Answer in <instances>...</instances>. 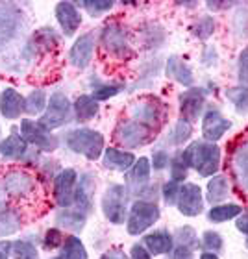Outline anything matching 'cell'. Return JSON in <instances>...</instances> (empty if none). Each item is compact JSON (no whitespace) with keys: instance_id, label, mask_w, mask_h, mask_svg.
<instances>
[{"instance_id":"6da1fadb","label":"cell","mask_w":248,"mask_h":259,"mask_svg":"<svg viewBox=\"0 0 248 259\" xmlns=\"http://www.w3.org/2000/svg\"><path fill=\"white\" fill-rule=\"evenodd\" d=\"M189 168H194L200 176H213L221 167V148L215 143L194 141L182 152Z\"/></svg>"},{"instance_id":"7a4b0ae2","label":"cell","mask_w":248,"mask_h":259,"mask_svg":"<svg viewBox=\"0 0 248 259\" xmlns=\"http://www.w3.org/2000/svg\"><path fill=\"white\" fill-rule=\"evenodd\" d=\"M63 141H65V146L70 152H74L78 156H84L89 161L100 159L104 150H106V146H104V141H106L104 135L98 130L86 128V126L69 130Z\"/></svg>"},{"instance_id":"3957f363","label":"cell","mask_w":248,"mask_h":259,"mask_svg":"<svg viewBox=\"0 0 248 259\" xmlns=\"http://www.w3.org/2000/svg\"><path fill=\"white\" fill-rule=\"evenodd\" d=\"M26 28V17L13 2H0V54L21 37Z\"/></svg>"},{"instance_id":"277c9868","label":"cell","mask_w":248,"mask_h":259,"mask_svg":"<svg viewBox=\"0 0 248 259\" xmlns=\"http://www.w3.org/2000/svg\"><path fill=\"white\" fill-rule=\"evenodd\" d=\"M74 117V109H72V104H70L69 97L61 91L50 93L49 104H47V109L45 113L37 119V122L43 128H47L49 132H56V130L63 128L72 120Z\"/></svg>"},{"instance_id":"5b68a950","label":"cell","mask_w":248,"mask_h":259,"mask_svg":"<svg viewBox=\"0 0 248 259\" xmlns=\"http://www.w3.org/2000/svg\"><path fill=\"white\" fill-rule=\"evenodd\" d=\"M128 187L122 184H111L102 194V213L106 221L119 226L128 219Z\"/></svg>"},{"instance_id":"8992f818","label":"cell","mask_w":248,"mask_h":259,"mask_svg":"<svg viewBox=\"0 0 248 259\" xmlns=\"http://www.w3.org/2000/svg\"><path fill=\"white\" fill-rule=\"evenodd\" d=\"M159 217H161V211L156 202L135 200L126 219V232L128 235H141L146 230H150L159 221Z\"/></svg>"},{"instance_id":"52a82bcc","label":"cell","mask_w":248,"mask_h":259,"mask_svg":"<svg viewBox=\"0 0 248 259\" xmlns=\"http://www.w3.org/2000/svg\"><path fill=\"white\" fill-rule=\"evenodd\" d=\"M19 134L28 143V146H33L43 152H54L60 146V139L54 135V132H49L47 128L39 124L33 119H21Z\"/></svg>"},{"instance_id":"ba28073f","label":"cell","mask_w":248,"mask_h":259,"mask_svg":"<svg viewBox=\"0 0 248 259\" xmlns=\"http://www.w3.org/2000/svg\"><path fill=\"white\" fill-rule=\"evenodd\" d=\"M152 137H154V130H150L148 126L141 124V122H137V120H134V119L120 122V124L115 128V134H113V139L117 141L120 146L130 148V150L148 145L152 141Z\"/></svg>"},{"instance_id":"9c48e42d","label":"cell","mask_w":248,"mask_h":259,"mask_svg":"<svg viewBox=\"0 0 248 259\" xmlns=\"http://www.w3.org/2000/svg\"><path fill=\"white\" fill-rule=\"evenodd\" d=\"M78 176L74 168H61L52 180V196L60 209H69L74 205V193L78 185Z\"/></svg>"},{"instance_id":"30bf717a","label":"cell","mask_w":248,"mask_h":259,"mask_svg":"<svg viewBox=\"0 0 248 259\" xmlns=\"http://www.w3.org/2000/svg\"><path fill=\"white\" fill-rule=\"evenodd\" d=\"M167 117L165 106L157 98H146L141 100L132 108V119L148 126L150 130H157L163 124V120Z\"/></svg>"},{"instance_id":"8fae6325","label":"cell","mask_w":248,"mask_h":259,"mask_svg":"<svg viewBox=\"0 0 248 259\" xmlns=\"http://www.w3.org/2000/svg\"><path fill=\"white\" fill-rule=\"evenodd\" d=\"M0 187L10 198H28L35 191V178L26 170H10L2 178Z\"/></svg>"},{"instance_id":"7c38bea8","label":"cell","mask_w":248,"mask_h":259,"mask_svg":"<svg viewBox=\"0 0 248 259\" xmlns=\"http://www.w3.org/2000/svg\"><path fill=\"white\" fill-rule=\"evenodd\" d=\"M176 205L182 215L185 217H196L204 209V198H202V189L196 184H184L180 187L178 200Z\"/></svg>"},{"instance_id":"4fadbf2b","label":"cell","mask_w":248,"mask_h":259,"mask_svg":"<svg viewBox=\"0 0 248 259\" xmlns=\"http://www.w3.org/2000/svg\"><path fill=\"white\" fill-rule=\"evenodd\" d=\"M30 156V146L21 137L19 130H11L10 135L0 139V157L8 161H21Z\"/></svg>"},{"instance_id":"5bb4252c","label":"cell","mask_w":248,"mask_h":259,"mask_svg":"<svg viewBox=\"0 0 248 259\" xmlns=\"http://www.w3.org/2000/svg\"><path fill=\"white\" fill-rule=\"evenodd\" d=\"M95 191H97V182H95V176L89 172H84L78 176V185H76V193H74V209L81 211L89 215L93 209V196H95Z\"/></svg>"},{"instance_id":"9a60e30c","label":"cell","mask_w":248,"mask_h":259,"mask_svg":"<svg viewBox=\"0 0 248 259\" xmlns=\"http://www.w3.org/2000/svg\"><path fill=\"white\" fill-rule=\"evenodd\" d=\"M93 52H95V35L91 32L84 33L76 39L74 45L69 50V61L76 69H86L89 67L93 60Z\"/></svg>"},{"instance_id":"2e32d148","label":"cell","mask_w":248,"mask_h":259,"mask_svg":"<svg viewBox=\"0 0 248 259\" xmlns=\"http://www.w3.org/2000/svg\"><path fill=\"white\" fill-rule=\"evenodd\" d=\"M0 115L6 120H19L24 115V97L15 87H4L0 91Z\"/></svg>"},{"instance_id":"e0dca14e","label":"cell","mask_w":248,"mask_h":259,"mask_svg":"<svg viewBox=\"0 0 248 259\" xmlns=\"http://www.w3.org/2000/svg\"><path fill=\"white\" fill-rule=\"evenodd\" d=\"M56 21L60 24L65 37H72L81 24V15L76 4L72 2H60L56 6Z\"/></svg>"},{"instance_id":"ac0fdd59","label":"cell","mask_w":248,"mask_h":259,"mask_svg":"<svg viewBox=\"0 0 248 259\" xmlns=\"http://www.w3.org/2000/svg\"><path fill=\"white\" fill-rule=\"evenodd\" d=\"M230 126H232V122L224 119L221 111L210 109V111H205L204 119H202V135H204V139L208 143H215L226 134Z\"/></svg>"},{"instance_id":"d6986e66","label":"cell","mask_w":248,"mask_h":259,"mask_svg":"<svg viewBox=\"0 0 248 259\" xmlns=\"http://www.w3.org/2000/svg\"><path fill=\"white\" fill-rule=\"evenodd\" d=\"M205 102V93L204 89H189V91L180 95V111H182V119L191 122L196 120L198 115L202 113Z\"/></svg>"},{"instance_id":"ffe728a7","label":"cell","mask_w":248,"mask_h":259,"mask_svg":"<svg viewBox=\"0 0 248 259\" xmlns=\"http://www.w3.org/2000/svg\"><path fill=\"white\" fill-rule=\"evenodd\" d=\"M141 244L148 250V254L154 255H165L174 250V237L167 230H156L152 233H146Z\"/></svg>"},{"instance_id":"44dd1931","label":"cell","mask_w":248,"mask_h":259,"mask_svg":"<svg viewBox=\"0 0 248 259\" xmlns=\"http://www.w3.org/2000/svg\"><path fill=\"white\" fill-rule=\"evenodd\" d=\"M104 167L109 170H117V172H128L130 168L134 167V163L137 161L132 152L117 148V146H109L102 154Z\"/></svg>"},{"instance_id":"7402d4cb","label":"cell","mask_w":248,"mask_h":259,"mask_svg":"<svg viewBox=\"0 0 248 259\" xmlns=\"http://www.w3.org/2000/svg\"><path fill=\"white\" fill-rule=\"evenodd\" d=\"M150 176H152V165L148 157H139L134 163V167L126 172V187H134L137 193L145 189L146 185H150Z\"/></svg>"},{"instance_id":"603a6c76","label":"cell","mask_w":248,"mask_h":259,"mask_svg":"<svg viewBox=\"0 0 248 259\" xmlns=\"http://www.w3.org/2000/svg\"><path fill=\"white\" fill-rule=\"evenodd\" d=\"M102 43L104 49L111 52V54L124 56L128 52V39H126V33L120 26L117 24H111V26H106L102 32Z\"/></svg>"},{"instance_id":"cb8c5ba5","label":"cell","mask_w":248,"mask_h":259,"mask_svg":"<svg viewBox=\"0 0 248 259\" xmlns=\"http://www.w3.org/2000/svg\"><path fill=\"white\" fill-rule=\"evenodd\" d=\"M87 215L81 211L69 207V209H60L56 213V224L61 230H69V232H81V228L86 226Z\"/></svg>"},{"instance_id":"d4e9b609","label":"cell","mask_w":248,"mask_h":259,"mask_svg":"<svg viewBox=\"0 0 248 259\" xmlns=\"http://www.w3.org/2000/svg\"><path fill=\"white\" fill-rule=\"evenodd\" d=\"M47 104H49V93L43 87H37V89H32L24 97V115L28 117H41L47 109Z\"/></svg>"},{"instance_id":"484cf974","label":"cell","mask_w":248,"mask_h":259,"mask_svg":"<svg viewBox=\"0 0 248 259\" xmlns=\"http://www.w3.org/2000/svg\"><path fill=\"white\" fill-rule=\"evenodd\" d=\"M22 217L15 207H2L0 209V239H8L21 232Z\"/></svg>"},{"instance_id":"4316f807","label":"cell","mask_w":248,"mask_h":259,"mask_svg":"<svg viewBox=\"0 0 248 259\" xmlns=\"http://www.w3.org/2000/svg\"><path fill=\"white\" fill-rule=\"evenodd\" d=\"M72 109H74V119L78 122H89L98 115V100H95L91 95H80L76 97Z\"/></svg>"},{"instance_id":"83f0119b","label":"cell","mask_w":248,"mask_h":259,"mask_svg":"<svg viewBox=\"0 0 248 259\" xmlns=\"http://www.w3.org/2000/svg\"><path fill=\"white\" fill-rule=\"evenodd\" d=\"M167 76L171 80H174L176 83H182V85H191L194 81L193 70L189 69L187 63L180 60L178 56H171L167 60Z\"/></svg>"},{"instance_id":"f1b7e54d","label":"cell","mask_w":248,"mask_h":259,"mask_svg":"<svg viewBox=\"0 0 248 259\" xmlns=\"http://www.w3.org/2000/svg\"><path fill=\"white\" fill-rule=\"evenodd\" d=\"M56 43H58V33L49 26L37 30V32L33 33V37L30 39V45L33 47L35 52H37V50H41V52H49Z\"/></svg>"},{"instance_id":"f546056e","label":"cell","mask_w":248,"mask_h":259,"mask_svg":"<svg viewBox=\"0 0 248 259\" xmlns=\"http://www.w3.org/2000/svg\"><path fill=\"white\" fill-rule=\"evenodd\" d=\"M61 255L65 259H89V254L86 250V244L81 243L80 237L76 235H67L61 246Z\"/></svg>"},{"instance_id":"4dcf8cb0","label":"cell","mask_w":248,"mask_h":259,"mask_svg":"<svg viewBox=\"0 0 248 259\" xmlns=\"http://www.w3.org/2000/svg\"><path fill=\"white\" fill-rule=\"evenodd\" d=\"M241 213H243V207H241V205L224 204V205L211 207L210 213H208V219H210L211 222H226V221H232V219H237Z\"/></svg>"},{"instance_id":"1f68e13d","label":"cell","mask_w":248,"mask_h":259,"mask_svg":"<svg viewBox=\"0 0 248 259\" xmlns=\"http://www.w3.org/2000/svg\"><path fill=\"white\" fill-rule=\"evenodd\" d=\"M228 193H230V184H228V180L224 176H213L210 180V184H208V200L211 204L226 200Z\"/></svg>"},{"instance_id":"d6a6232c","label":"cell","mask_w":248,"mask_h":259,"mask_svg":"<svg viewBox=\"0 0 248 259\" xmlns=\"http://www.w3.org/2000/svg\"><path fill=\"white\" fill-rule=\"evenodd\" d=\"M191 135H193V126H191V122L180 119L178 122L173 126L171 134L167 135V143L173 146L184 145V143H187V141L191 139Z\"/></svg>"},{"instance_id":"836d02e7","label":"cell","mask_w":248,"mask_h":259,"mask_svg":"<svg viewBox=\"0 0 248 259\" xmlns=\"http://www.w3.org/2000/svg\"><path fill=\"white\" fill-rule=\"evenodd\" d=\"M11 257L13 259H41L39 257V250L33 243H30L28 239H19L13 241L11 246Z\"/></svg>"},{"instance_id":"e575fe53","label":"cell","mask_w":248,"mask_h":259,"mask_svg":"<svg viewBox=\"0 0 248 259\" xmlns=\"http://www.w3.org/2000/svg\"><path fill=\"white\" fill-rule=\"evenodd\" d=\"M65 237H67V235L63 233V230L54 226V228H49V230L43 233V239H41V241H43V246L47 250H56L63 246Z\"/></svg>"},{"instance_id":"d590c367","label":"cell","mask_w":248,"mask_h":259,"mask_svg":"<svg viewBox=\"0 0 248 259\" xmlns=\"http://www.w3.org/2000/svg\"><path fill=\"white\" fill-rule=\"evenodd\" d=\"M173 237L176 246H189V248H196L198 246V237H196V233H194V230L191 226L180 228L176 235H173Z\"/></svg>"},{"instance_id":"8d00e7d4","label":"cell","mask_w":248,"mask_h":259,"mask_svg":"<svg viewBox=\"0 0 248 259\" xmlns=\"http://www.w3.org/2000/svg\"><path fill=\"white\" fill-rule=\"evenodd\" d=\"M169 167H171V180H174V182H184L185 178H187V163H185V159L182 157V154H176L174 157H171V163H169Z\"/></svg>"},{"instance_id":"74e56055","label":"cell","mask_w":248,"mask_h":259,"mask_svg":"<svg viewBox=\"0 0 248 259\" xmlns=\"http://www.w3.org/2000/svg\"><path fill=\"white\" fill-rule=\"evenodd\" d=\"M122 91V85H115V83H102V85H98L93 89V95L91 97L95 100H109V98L117 97L119 93Z\"/></svg>"},{"instance_id":"f35d334b","label":"cell","mask_w":248,"mask_h":259,"mask_svg":"<svg viewBox=\"0 0 248 259\" xmlns=\"http://www.w3.org/2000/svg\"><path fill=\"white\" fill-rule=\"evenodd\" d=\"M180 187H182V185H180L178 182H174V180H169V182H165V184L161 185V196H163V200H165V204L176 205Z\"/></svg>"},{"instance_id":"ab89813d","label":"cell","mask_w":248,"mask_h":259,"mask_svg":"<svg viewBox=\"0 0 248 259\" xmlns=\"http://www.w3.org/2000/svg\"><path fill=\"white\" fill-rule=\"evenodd\" d=\"M215 30V24H213V19L211 17H202L200 21H196L193 24V33L198 39H208Z\"/></svg>"},{"instance_id":"60d3db41","label":"cell","mask_w":248,"mask_h":259,"mask_svg":"<svg viewBox=\"0 0 248 259\" xmlns=\"http://www.w3.org/2000/svg\"><path fill=\"white\" fill-rule=\"evenodd\" d=\"M81 6H84L91 15L97 17V15H100V13H106V11L111 10V8H113V2H111V0H84Z\"/></svg>"},{"instance_id":"b9f144b4","label":"cell","mask_w":248,"mask_h":259,"mask_svg":"<svg viewBox=\"0 0 248 259\" xmlns=\"http://www.w3.org/2000/svg\"><path fill=\"white\" fill-rule=\"evenodd\" d=\"M228 97L235 104V108L239 109V113H243L248 109V91L243 87H237V89H230L228 91Z\"/></svg>"},{"instance_id":"7bdbcfd3","label":"cell","mask_w":248,"mask_h":259,"mask_svg":"<svg viewBox=\"0 0 248 259\" xmlns=\"http://www.w3.org/2000/svg\"><path fill=\"white\" fill-rule=\"evenodd\" d=\"M202 246L215 254L222 248V237L217 232H205L202 235Z\"/></svg>"},{"instance_id":"ee69618b","label":"cell","mask_w":248,"mask_h":259,"mask_svg":"<svg viewBox=\"0 0 248 259\" xmlns=\"http://www.w3.org/2000/svg\"><path fill=\"white\" fill-rule=\"evenodd\" d=\"M169 163H171V156H169L167 150H156L152 154V159H150V165L152 168L156 170V172H161L165 168L169 167Z\"/></svg>"},{"instance_id":"f6af8a7d","label":"cell","mask_w":248,"mask_h":259,"mask_svg":"<svg viewBox=\"0 0 248 259\" xmlns=\"http://www.w3.org/2000/svg\"><path fill=\"white\" fill-rule=\"evenodd\" d=\"M239 81H241V87L248 89V47L239 54Z\"/></svg>"},{"instance_id":"bcb514c9","label":"cell","mask_w":248,"mask_h":259,"mask_svg":"<svg viewBox=\"0 0 248 259\" xmlns=\"http://www.w3.org/2000/svg\"><path fill=\"white\" fill-rule=\"evenodd\" d=\"M130 259H152V255L148 254V250H146L143 244L137 243L130 250Z\"/></svg>"},{"instance_id":"7dc6e473","label":"cell","mask_w":248,"mask_h":259,"mask_svg":"<svg viewBox=\"0 0 248 259\" xmlns=\"http://www.w3.org/2000/svg\"><path fill=\"white\" fill-rule=\"evenodd\" d=\"M100 259H130V255L120 248H109L108 252H104Z\"/></svg>"},{"instance_id":"c3c4849f","label":"cell","mask_w":248,"mask_h":259,"mask_svg":"<svg viewBox=\"0 0 248 259\" xmlns=\"http://www.w3.org/2000/svg\"><path fill=\"white\" fill-rule=\"evenodd\" d=\"M193 250L194 248H189V246H176L173 259H194Z\"/></svg>"},{"instance_id":"681fc988","label":"cell","mask_w":248,"mask_h":259,"mask_svg":"<svg viewBox=\"0 0 248 259\" xmlns=\"http://www.w3.org/2000/svg\"><path fill=\"white\" fill-rule=\"evenodd\" d=\"M11 246H13L11 241L0 239V259H10L11 257Z\"/></svg>"},{"instance_id":"f907efd6","label":"cell","mask_w":248,"mask_h":259,"mask_svg":"<svg viewBox=\"0 0 248 259\" xmlns=\"http://www.w3.org/2000/svg\"><path fill=\"white\" fill-rule=\"evenodd\" d=\"M237 230L241 233L248 235V215H239L237 217Z\"/></svg>"},{"instance_id":"816d5d0a","label":"cell","mask_w":248,"mask_h":259,"mask_svg":"<svg viewBox=\"0 0 248 259\" xmlns=\"http://www.w3.org/2000/svg\"><path fill=\"white\" fill-rule=\"evenodd\" d=\"M200 259H219V257L213 252H204V254H200Z\"/></svg>"},{"instance_id":"f5cc1de1","label":"cell","mask_w":248,"mask_h":259,"mask_svg":"<svg viewBox=\"0 0 248 259\" xmlns=\"http://www.w3.org/2000/svg\"><path fill=\"white\" fill-rule=\"evenodd\" d=\"M50 259H65L63 255H56V257H50Z\"/></svg>"},{"instance_id":"db71d44e","label":"cell","mask_w":248,"mask_h":259,"mask_svg":"<svg viewBox=\"0 0 248 259\" xmlns=\"http://www.w3.org/2000/svg\"><path fill=\"white\" fill-rule=\"evenodd\" d=\"M246 248H248V241H246Z\"/></svg>"}]
</instances>
